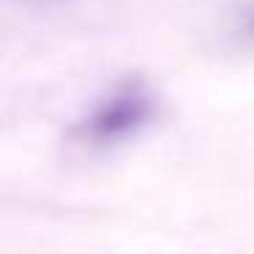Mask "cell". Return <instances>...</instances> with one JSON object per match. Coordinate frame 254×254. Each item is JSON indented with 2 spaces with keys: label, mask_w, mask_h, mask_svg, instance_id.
Segmentation results:
<instances>
[{
  "label": "cell",
  "mask_w": 254,
  "mask_h": 254,
  "mask_svg": "<svg viewBox=\"0 0 254 254\" xmlns=\"http://www.w3.org/2000/svg\"><path fill=\"white\" fill-rule=\"evenodd\" d=\"M153 110L156 101L142 82H123L77 123L71 137L93 150L112 148L142 131L153 118Z\"/></svg>",
  "instance_id": "cell-1"
},
{
  "label": "cell",
  "mask_w": 254,
  "mask_h": 254,
  "mask_svg": "<svg viewBox=\"0 0 254 254\" xmlns=\"http://www.w3.org/2000/svg\"><path fill=\"white\" fill-rule=\"evenodd\" d=\"M238 39L254 44V3L246 8V11H241V22H238Z\"/></svg>",
  "instance_id": "cell-2"
}]
</instances>
